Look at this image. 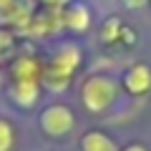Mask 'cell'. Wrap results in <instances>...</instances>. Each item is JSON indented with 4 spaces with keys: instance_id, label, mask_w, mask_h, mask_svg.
Wrapping results in <instances>:
<instances>
[{
    "instance_id": "cell-9",
    "label": "cell",
    "mask_w": 151,
    "mask_h": 151,
    "mask_svg": "<svg viewBox=\"0 0 151 151\" xmlns=\"http://www.w3.org/2000/svg\"><path fill=\"white\" fill-rule=\"evenodd\" d=\"M13 76H15V81H20V78H38L40 76V65H38L35 58H20L13 65Z\"/></svg>"
},
{
    "instance_id": "cell-8",
    "label": "cell",
    "mask_w": 151,
    "mask_h": 151,
    "mask_svg": "<svg viewBox=\"0 0 151 151\" xmlns=\"http://www.w3.org/2000/svg\"><path fill=\"white\" fill-rule=\"evenodd\" d=\"M55 63H60V65H65L68 70H73L76 65L81 63V50H78V45H73V43H63L58 48V53H55Z\"/></svg>"
},
{
    "instance_id": "cell-10",
    "label": "cell",
    "mask_w": 151,
    "mask_h": 151,
    "mask_svg": "<svg viewBox=\"0 0 151 151\" xmlns=\"http://www.w3.org/2000/svg\"><path fill=\"white\" fill-rule=\"evenodd\" d=\"M13 144H15V131H13V124L8 119L0 116V151H10Z\"/></svg>"
},
{
    "instance_id": "cell-7",
    "label": "cell",
    "mask_w": 151,
    "mask_h": 151,
    "mask_svg": "<svg viewBox=\"0 0 151 151\" xmlns=\"http://www.w3.org/2000/svg\"><path fill=\"white\" fill-rule=\"evenodd\" d=\"M81 149L83 151H119V146H116V141L111 136L103 134V131H88L81 139Z\"/></svg>"
},
{
    "instance_id": "cell-1",
    "label": "cell",
    "mask_w": 151,
    "mask_h": 151,
    "mask_svg": "<svg viewBox=\"0 0 151 151\" xmlns=\"http://www.w3.org/2000/svg\"><path fill=\"white\" fill-rule=\"evenodd\" d=\"M116 98H119V86H116L113 78H108L103 73H96L91 78H86L81 86V101L91 113L106 111Z\"/></svg>"
},
{
    "instance_id": "cell-3",
    "label": "cell",
    "mask_w": 151,
    "mask_h": 151,
    "mask_svg": "<svg viewBox=\"0 0 151 151\" xmlns=\"http://www.w3.org/2000/svg\"><path fill=\"white\" fill-rule=\"evenodd\" d=\"M10 98L20 108H30L40 98V81L38 78H20L10 86Z\"/></svg>"
},
{
    "instance_id": "cell-17",
    "label": "cell",
    "mask_w": 151,
    "mask_h": 151,
    "mask_svg": "<svg viewBox=\"0 0 151 151\" xmlns=\"http://www.w3.org/2000/svg\"><path fill=\"white\" fill-rule=\"evenodd\" d=\"M0 83H3V73H0Z\"/></svg>"
},
{
    "instance_id": "cell-12",
    "label": "cell",
    "mask_w": 151,
    "mask_h": 151,
    "mask_svg": "<svg viewBox=\"0 0 151 151\" xmlns=\"http://www.w3.org/2000/svg\"><path fill=\"white\" fill-rule=\"evenodd\" d=\"M146 3H149V0H124V5L129 8V10H141Z\"/></svg>"
},
{
    "instance_id": "cell-5",
    "label": "cell",
    "mask_w": 151,
    "mask_h": 151,
    "mask_svg": "<svg viewBox=\"0 0 151 151\" xmlns=\"http://www.w3.org/2000/svg\"><path fill=\"white\" fill-rule=\"evenodd\" d=\"M70 73H73V70H68L65 65H60V63H55V60H53V63H50L40 76H43V83H45V88H48V91L60 93V91H65V88H68Z\"/></svg>"
},
{
    "instance_id": "cell-4",
    "label": "cell",
    "mask_w": 151,
    "mask_h": 151,
    "mask_svg": "<svg viewBox=\"0 0 151 151\" xmlns=\"http://www.w3.org/2000/svg\"><path fill=\"white\" fill-rule=\"evenodd\" d=\"M124 83H126V91L134 93V96H141L151 88V68L146 63H136L126 70L124 76Z\"/></svg>"
},
{
    "instance_id": "cell-14",
    "label": "cell",
    "mask_w": 151,
    "mask_h": 151,
    "mask_svg": "<svg viewBox=\"0 0 151 151\" xmlns=\"http://www.w3.org/2000/svg\"><path fill=\"white\" fill-rule=\"evenodd\" d=\"M121 151H149L146 146H141V144H129L126 149H121Z\"/></svg>"
},
{
    "instance_id": "cell-16",
    "label": "cell",
    "mask_w": 151,
    "mask_h": 151,
    "mask_svg": "<svg viewBox=\"0 0 151 151\" xmlns=\"http://www.w3.org/2000/svg\"><path fill=\"white\" fill-rule=\"evenodd\" d=\"M13 0H0V8H5V5H10Z\"/></svg>"
},
{
    "instance_id": "cell-13",
    "label": "cell",
    "mask_w": 151,
    "mask_h": 151,
    "mask_svg": "<svg viewBox=\"0 0 151 151\" xmlns=\"http://www.w3.org/2000/svg\"><path fill=\"white\" fill-rule=\"evenodd\" d=\"M8 45H10V35H8V33H0V50L8 48Z\"/></svg>"
},
{
    "instance_id": "cell-6",
    "label": "cell",
    "mask_w": 151,
    "mask_h": 151,
    "mask_svg": "<svg viewBox=\"0 0 151 151\" xmlns=\"http://www.w3.org/2000/svg\"><path fill=\"white\" fill-rule=\"evenodd\" d=\"M63 23H65V28H70L76 33L88 30V25H91V10H88V5L86 3H70L65 8Z\"/></svg>"
},
{
    "instance_id": "cell-2",
    "label": "cell",
    "mask_w": 151,
    "mask_h": 151,
    "mask_svg": "<svg viewBox=\"0 0 151 151\" xmlns=\"http://www.w3.org/2000/svg\"><path fill=\"white\" fill-rule=\"evenodd\" d=\"M38 126H40V131H43L45 136H50V139H63V136H68L70 131H73L76 116H73V111H70L65 103H50V106H45L43 111H40Z\"/></svg>"
},
{
    "instance_id": "cell-18",
    "label": "cell",
    "mask_w": 151,
    "mask_h": 151,
    "mask_svg": "<svg viewBox=\"0 0 151 151\" xmlns=\"http://www.w3.org/2000/svg\"><path fill=\"white\" fill-rule=\"evenodd\" d=\"M149 3H151V0H149Z\"/></svg>"
},
{
    "instance_id": "cell-11",
    "label": "cell",
    "mask_w": 151,
    "mask_h": 151,
    "mask_svg": "<svg viewBox=\"0 0 151 151\" xmlns=\"http://www.w3.org/2000/svg\"><path fill=\"white\" fill-rule=\"evenodd\" d=\"M119 28H121V23L116 20V18H111V20L106 23V28H103V40H113L116 33H119Z\"/></svg>"
},
{
    "instance_id": "cell-15",
    "label": "cell",
    "mask_w": 151,
    "mask_h": 151,
    "mask_svg": "<svg viewBox=\"0 0 151 151\" xmlns=\"http://www.w3.org/2000/svg\"><path fill=\"white\" fill-rule=\"evenodd\" d=\"M38 3H45V5H65L70 0H38Z\"/></svg>"
}]
</instances>
